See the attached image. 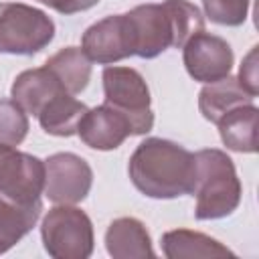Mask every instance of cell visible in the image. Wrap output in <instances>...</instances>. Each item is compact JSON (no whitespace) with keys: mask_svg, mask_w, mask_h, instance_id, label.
<instances>
[{"mask_svg":"<svg viewBox=\"0 0 259 259\" xmlns=\"http://www.w3.org/2000/svg\"><path fill=\"white\" fill-rule=\"evenodd\" d=\"M38 2L47 4L49 8H53L61 14H75V12H81V10L95 6L99 0H38Z\"/></svg>","mask_w":259,"mask_h":259,"instance_id":"23","label":"cell"},{"mask_svg":"<svg viewBox=\"0 0 259 259\" xmlns=\"http://www.w3.org/2000/svg\"><path fill=\"white\" fill-rule=\"evenodd\" d=\"M105 103L130 119L132 134H148L154 125L150 109V89L144 77L132 67H105L103 69Z\"/></svg>","mask_w":259,"mask_h":259,"instance_id":"6","label":"cell"},{"mask_svg":"<svg viewBox=\"0 0 259 259\" xmlns=\"http://www.w3.org/2000/svg\"><path fill=\"white\" fill-rule=\"evenodd\" d=\"M45 67L57 77V81L63 85V89L71 95L81 93L91 77V61L83 53V49L67 47L55 53Z\"/></svg>","mask_w":259,"mask_h":259,"instance_id":"18","label":"cell"},{"mask_svg":"<svg viewBox=\"0 0 259 259\" xmlns=\"http://www.w3.org/2000/svg\"><path fill=\"white\" fill-rule=\"evenodd\" d=\"M162 249L168 259H192V257H235L233 251H229L225 245H221L217 239L196 233V231H168L162 237Z\"/></svg>","mask_w":259,"mask_h":259,"instance_id":"15","label":"cell"},{"mask_svg":"<svg viewBox=\"0 0 259 259\" xmlns=\"http://www.w3.org/2000/svg\"><path fill=\"white\" fill-rule=\"evenodd\" d=\"M125 14L134 34V55L142 59H154L168 47L182 49L204 28L200 10L188 0L140 4Z\"/></svg>","mask_w":259,"mask_h":259,"instance_id":"2","label":"cell"},{"mask_svg":"<svg viewBox=\"0 0 259 259\" xmlns=\"http://www.w3.org/2000/svg\"><path fill=\"white\" fill-rule=\"evenodd\" d=\"M127 172L142 194L150 198H176L192 192L196 162L194 154L186 148L170 140L148 138L132 154Z\"/></svg>","mask_w":259,"mask_h":259,"instance_id":"1","label":"cell"},{"mask_svg":"<svg viewBox=\"0 0 259 259\" xmlns=\"http://www.w3.org/2000/svg\"><path fill=\"white\" fill-rule=\"evenodd\" d=\"M107 253L115 259H144L154 257L152 241L146 227L134 217L115 219L105 233Z\"/></svg>","mask_w":259,"mask_h":259,"instance_id":"13","label":"cell"},{"mask_svg":"<svg viewBox=\"0 0 259 259\" xmlns=\"http://www.w3.org/2000/svg\"><path fill=\"white\" fill-rule=\"evenodd\" d=\"M85 111H87V105L85 103H81L79 99H75L71 93L63 91L57 97H53L42 107V111L36 117H38L40 127L47 134L69 138V136L77 134L79 121L85 115Z\"/></svg>","mask_w":259,"mask_h":259,"instance_id":"17","label":"cell"},{"mask_svg":"<svg viewBox=\"0 0 259 259\" xmlns=\"http://www.w3.org/2000/svg\"><path fill=\"white\" fill-rule=\"evenodd\" d=\"M77 134L89 148L103 152L119 148L127 136H134L130 119L107 103L87 109L79 121Z\"/></svg>","mask_w":259,"mask_h":259,"instance_id":"11","label":"cell"},{"mask_svg":"<svg viewBox=\"0 0 259 259\" xmlns=\"http://www.w3.org/2000/svg\"><path fill=\"white\" fill-rule=\"evenodd\" d=\"M42 210L40 202L18 204L0 196V255L14 247L38 221Z\"/></svg>","mask_w":259,"mask_h":259,"instance_id":"19","label":"cell"},{"mask_svg":"<svg viewBox=\"0 0 259 259\" xmlns=\"http://www.w3.org/2000/svg\"><path fill=\"white\" fill-rule=\"evenodd\" d=\"M182 49L184 67L194 81L214 83L231 73L233 49L225 38L200 30L190 36Z\"/></svg>","mask_w":259,"mask_h":259,"instance_id":"10","label":"cell"},{"mask_svg":"<svg viewBox=\"0 0 259 259\" xmlns=\"http://www.w3.org/2000/svg\"><path fill=\"white\" fill-rule=\"evenodd\" d=\"M255 97H251L237 79L223 77L214 83H206V87L198 95V109L204 115V119L217 123L227 111H231L237 105L253 103Z\"/></svg>","mask_w":259,"mask_h":259,"instance_id":"16","label":"cell"},{"mask_svg":"<svg viewBox=\"0 0 259 259\" xmlns=\"http://www.w3.org/2000/svg\"><path fill=\"white\" fill-rule=\"evenodd\" d=\"M63 91H65L63 85L57 81V77L47 67L28 69V71H22L14 79L12 101L18 103L24 113L38 115L42 107Z\"/></svg>","mask_w":259,"mask_h":259,"instance_id":"12","label":"cell"},{"mask_svg":"<svg viewBox=\"0 0 259 259\" xmlns=\"http://www.w3.org/2000/svg\"><path fill=\"white\" fill-rule=\"evenodd\" d=\"M93 182V172L89 164L71 152H59L45 160V188L49 200L57 204L81 202Z\"/></svg>","mask_w":259,"mask_h":259,"instance_id":"8","label":"cell"},{"mask_svg":"<svg viewBox=\"0 0 259 259\" xmlns=\"http://www.w3.org/2000/svg\"><path fill=\"white\" fill-rule=\"evenodd\" d=\"M45 188V162L14 146L0 144V196L18 202H40Z\"/></svg>","mask_w":259,"mask_h":259,"instance_id":"7","label":"cell"},{"mask_svg":"<svg viewBox=\"0 0 259 259\" xmlns=\"http://www.w3.org/2000/svg\"><path fill=\"white\" fill-rule=\"evenodd\" d=\"M45 249L55 259H87L93 251L91 219L75 206L61 204L47 212L40 227Z\"/></svg>","mask_w":259,"mask_h":259,"instance_id":"5","label":"cell"},{"mask_svg":"<svg viewBox=\"0 0 259 259\" xmlns=\"http://www.w3.org/2000/svg\"><path fill=\"white\" fill-rule=\"evenodd\" d=\"M26 134L28 119L20 105L10 99H0V144L18 146Z\"/></svg>","mask_w":259,"mask_h":259,"instance_id":"20","label":"cell"},{"mask_svg":"<svg viewBox=\"0 0 259 259\" xmlns=\"http://www.w3.org/2000/svg\"><path fill=\"white\" fill-rule=\"evenodd\" d=\"M55 36V22L38 8L0 2V53L34 55Z\"/></svg>","mask_w":259,"mask_h":259,"instance_id":"4","label":"cell"},{"mask_svg":"<svg viewBox=\"0 0 259 259\" xmlns=\"http://www.w3.org/2000/svg\"><path fill=\"white\" fill-rule=\"evenodd\" d=\"M194 162V217L198 221H208L231 214L241 202V180L237 178L233 160L225 152L210 148L196 152Z\"/></svg>","mask_w":259,"mask_h":259,"instance_id":"3","label":"cell"},{"mask_svg":"<svg viewBox=\"0 0 259 259\" xmlns=\"http://www.w3.org/2000/svg\"><path fill=\"white\" fill-rule=\"evenodd\" d=\"M206 16L225 26H239L247 18L249 0H202Z\"/></svg>","mask_w":259,"mask_h":259,"instance_id":"21","label":"cell"},{"mask_svg":"<svg viewBox=\"0 0 259 259\" xmlns=\"http://www.w3.org/2000/svg\"><path fill=\"white\" fill-rule=\"evenodd\" d=\"M237 81L251 97H257V93H259V83H257V47H253L249 51V55L243 59Z\"/></svg>","mask_w":259,"mask_h":259,"instance_id":"22","label":"cell"},{"mask_svg":"<svg viewBox=\"0 0 259 259\" xmlns=\"http://www.w3.org/2000/svg\"><path fill=\"white\" fill-rule=\"evenodd\" d=\"M257 119L259 111L253 103L237 105L227 111L217 121L223 144L235 152H257Z\"/></svg>","mask_w":259,"mask_h":259,"instance_id":"14","label":"cell"},{"mask_svg":"<svg viewBox=\"0 0 259 259\" xmlns=\"http://www.w3.org/2000/svg\"><path fill=\"white\" fill-rule=\"evenodd\" d=\"M81 49L89 61L101 65L117 63L134 55V34L127 14H113L91 24L81 38Z\"/></svg>","mask_w":259,"mask_h":259,"instance_id":"9","label":"cell"}]
</instances>
